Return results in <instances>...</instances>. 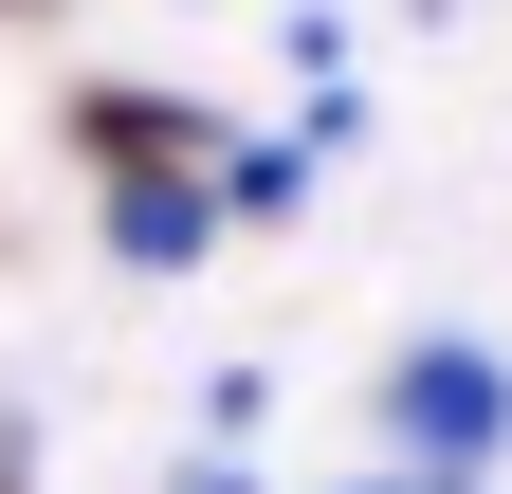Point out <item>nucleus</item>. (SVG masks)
I'll use <instances>...</instances> for the list:
<instances>
[{
    "mask_svg": "<svg viewBox=\"0 0 512 494\" xmlns=\"http://www.w3.org/2000/svg\"><path fill=\"white\" fill-rule=\"evenodd\" d=\"M384 440H403V476H494L512 458V348H476V330H421L403 366H384Z\"/></svg>",
    "mask_w": 512,
    "mask_h": 494,
    "instance_id": "nucleus-1",
    "label": "nucleus"
},
{
    "mask_svg": "<svg viewBox=\"0 0 512 494\" xmlns=\"http://www.w3.org/2000/svg\"><path fill=\"white\" fill-rule=\"evenodd\" d=\"M55 129H74V165H92V183H202V165H220L202 110H183V92H128V74H110V92H74Z\"/></svg>",
    "mask_w": 512,
    "mask_h": 494,
    "instance_id": "nucleus-2",
    "label": "nucleus"
},
{
    "mask_svg": "<svg viewBox=\"0 0 512 494\" xmlns=\"http://www.w3.org/2000/svg\"><path fill=\"white\" fill-rule=\"evenodd\" d=\"M202 238H220V165H202V183H110V257H128V275H183Z\"/></svg>",
    "mask_w": 512,
    "mask_h": 494,
    "instance_id": "nucleus-3",
    "label": "nucleus"
},
{
    "mask_svg": "<svg viewBox=\"0 0 512 494\" xmlns=\"http://www.w3.org/2000/svg\"><path fill=\"white\" fill-rule=\"evenodd\" d=\"M293 183H311V129H293V147H238V165H220V220H275Z\"/></svg>",
    "mask_w": 512,
    "mask_h": 494,
    "instance_id": "nucleus-4",
    "label": "nucleus"
}]
</instances>
